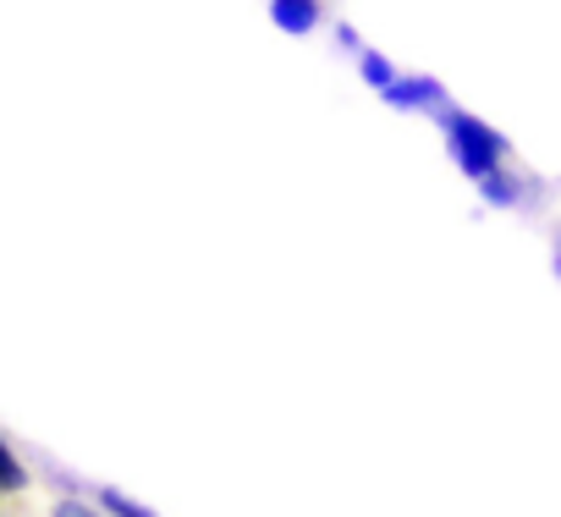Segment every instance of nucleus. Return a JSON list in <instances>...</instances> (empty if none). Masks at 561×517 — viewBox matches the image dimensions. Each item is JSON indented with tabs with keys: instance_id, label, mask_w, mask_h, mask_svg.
<instances>
[{
	"instance_id": "obj_1",
	"label": "nucleus",
	"mask_w": 561,
	"mask_h": 517,
	"mask_svg": "<svg viewBox=\"0 0 561 517\" xmlns=\"http://www.w3.org/2000/svg\"><path fill=\"white\" fill-rule=\"evenodd\" d=\"M435 122H440V138H446V149H451V160H457V171H462L468 182H484L495 165H506V138H501L495 127H484L479 116L440 105Z\"/></svg>"
},
{
	"instance_id": "obj_2",
	"label": "nucleus",
	"mask_w": 561,
	"mask_h": 517,
	"mask_svg": "<svg viewBox=\"0 0 561 517\" xmlns=\"http://www.w3.org/2000/svg\"><path fill=\"white\" fill-rule=\"evenodd\" d=\"M320 18H325L320 0H270V23L280 34H293V39H309L320 28Z\"/></svg>"
},
{
	"instance_id": "obj_3",
	"label": "nucleus",
	"mask_w": 561,
	"mask_h": 517,
	"mask_svg": "<svg viewBox=\"0 0 561 517\" xmlns=\"http://www.w3.org/2000/svg\"><path fill=\"white\" fill-rule=\"evenodd\" d=\"M391 111H440V100H446V89L435 83V78H397L386 94H380Z\"/></svg>"
},
{
	"instance_id": "obj_4",
	"label": "nucleus",
	"mask_w": 561,
	"mask_h": 517,
	"mask_svg": "<svg viewBox=\"0 0 561 517\" xmlns=\"http://www.w3.org/2000/svg\"><path fill=\"white\" fill-rule=\"evenodd\" d=\"M523 193H528V187H523V176H512L506 165H495V171L479 182V198H484V204H495V209H512V204H523Z\"/></svg>"
},
{
	"instance_id": "obj_5",
	"label": "nucleus",
	"mask_w": 561,
	"mask_h": 517,
	"mask_svg": "<svg viewBox=\"0 0 561 517\" xmlns=\"http://www.w3.org/2000/svg\"><path fill=\"white\" fill-rule=\"evenodd\" d=\"M358 78H364L369 89H380V94H386V89H391V83H397L402 72H397V67H391V61H386L380 50H364V56H358Z\"/></svg>"
},
{
	"instance_id": "obj_6",
	"label": "nucleus",
	"mask_w": 561,
	"mask_h": 517,
	"mask_svg": "<svg viewBox=\"0 0 561 517\" xmlns=\"http://www.w3.org/2000/svg\"><path fill=\"white\" fill-rule=\"evenodd\" d=\"M28 490V468L18 462V451L0 440V495H23Z\"/></svg>"
},
{
	"instance_id": "obj_7",
	"label": "nucleus",
	"mask_w": 561,
	"mask_h": 517,
	"mask_svg": "<svg viewBox=\"0 0 561 517\" xmlns=\"http://www.w3.org/2000/svg\"><path fill=\"white\" fill-rule=\"evenodd\" d=\"M94 501H100V512H105V517H154L149 506L127 501V495H122V490H111V484H105V490H94Z\"/></svg>"
},
{
	"instance_id": "obj_8",
	"label": "nucleus",
	"mask_w": 561,
	"mask_h": 517,
	"mask_svg": "<svg viewBox=\"0 0 561 517\" xmlns=\"http://www.w3.org/2000/svg\"><path fill=\"white\" fill-rule=\"evenodd\" d=\"M50 517H105V512H94V506H83V501H72V495H67V501H56V512H50Z\"/></svg>"
}]
</instances>
